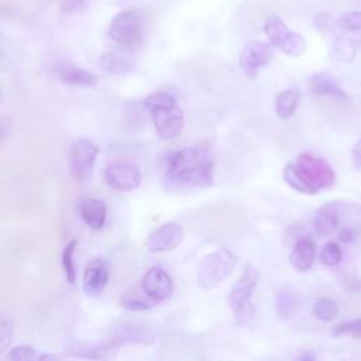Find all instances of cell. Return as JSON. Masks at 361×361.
<instances>
[{
    "label": "cell",
    "instance_id": "6da1fadb",
    "mask_svg": "<svg viewBox=\"0 0 361 361\" xmlns=\"http://www.w3.org/2000/svg\"><path fill=\"white\" fill-rule=\"evenodd\" d=\"M213 160L202 147H188L167 155L164 178L178 188H205L213 185Z\"/></svg>",
    "mask_w": 361,
    "mask_h": 361
},
{
    "label": "cell",
    "instance_id": "7a4b0ae2",
    "mask_svg": "<svg viewBox=\"0 0 361 361\" xmlns=\"http://www.w3.org/2000/svg\"><path fill=\"white\" fill-rule=\"evenodd\" d=\"M259 281V271L252 266H246L242 275H240V278L229 292L227 302L234 315V322L237 326L246 325L256 314L252 298L257 289Z\"/></svg>",
    "mask_w": 361,
    "mask_h": 361
},
{
    "label": "cell",
    "instance_id": "3957f363",
    "mask_svg": "<svg viewBox=\"0 0 361 361\" xmlns=\"http://www.w3.org/2000/svg\"><path fill=\"white\" fill-rule=\"evenodd\" d=\"M237 257L226 247H219L206 254L198 266V284L203 289H213L223 282L236 268Z\"/></svg>",
    "mask_w": 361,
    "mask_h": 361
},
{
    "label": "cell",
    "instance_id": "277c9868",
    "mask_svg": "<svg viewBox=\"0 0 361 361\" xmlns=\"http://www.w3.org/2000/svg\"><path fill=\"white\" fill-rule=\"evenodd\" d=\"M295 165L299 174L302 175L307 183L311 187H314L318 192L321 190H330L335 185V171L325 160L315 157L311 153H302L298 157Z\"/></svg>",
    "mask_w": 361,
    "mask_h": 361
},
{
    "label": "cell",
    "instance_id": "5b68a950",
    "mask_svg": "<svg viewBox=\"0 0 361 361\" xmlns=\"http://www.w3.org/2000/svg\"><path fill=\"white\" fill-rule=\"evenodd\" d=\"M99 155V148L88 139H78L74 141L70 150L68 162L70 169L75 179L85 180L92 175L96 160Z\"/></svg>",
    "mask_w": 361,
    "mask_h": 361
},
{
    "label": "cell",
    "instance_id": "8992f818",
    "mask_svg": "<svg viewBox=\"0 0 361 361\" xmlns=\"http://www.w3.org/2000/svg\"><path fill=\"white\" fill-rule=\"evenodd\" d=\"M106 184L118 192H130L141 185V172L139 168L130 164L114 162L105 168Z\"/></svg>",
    "mask_w": 361,
    "mask_h": 361
},
{
    "label": "cell",
    "instance_id": "52a82bcc",
    "mask_svg": "<svg viewBox=\"0 0 361 361\" xmlns=\"http://www.w3.org/2000/svg\"><path fill=\"white\" fill-rule=\"evenodd\" d=\"M272 58V47L270 43L254 40L250 41L245 49L240 54L238 66L242 71L250 78L254 79L261 68H264Z\"/></svg>",
    "mask_w": 361,
    "mask_h": 361
},
{
    "label": "cell",
    "instance_id": "ba28073f",
    "mask_svg": "<svg viewBox=\"0 0 361 361\" xmlns=\"http://www.w3.org/2000/svg\"><path fill=\"white\" fill-rule=\"evenodd\" d=\"M109 37L122 45H132L140 37V17L136 10L128 9L117 13L110 26Z\"/></svg>",
    "mask_w": 361,
    "mask_h": 361
},
{
    "label": "cell",
    "instance_id": "9c48e42d",
    "mask_svg": "<svg viewBox=\"0 0 361 361\" xmlns=\"http://www.w3.org/2000/svg\"><path fill=\"white\" fill-rule=\"evenodd\" d=\"M110 339L113 341H116L120 347L125 346V344L150 346L155 340V333L146 323L122 321V322H117L112 328Z\"/></svg>",
    "mask_w": 361,
    "mask_h": 361
},
{
    "label": "cell",
    "instance_id": "30bf717a",
    "mask_svg": "<svg viewBox=\"0 0 361 361\" xmlns=\"http://www.w3.org/2000/svg\"><path fill=\"white\" fill-rule=\"evenodd\" d=\"M153 122L161 139L172 140L183 133L185 117L183 109L174 105L171 107L153 112Z\"/></svg>",
    "mask_w": 361,
    "mask_h": 361
},
{
    "label": "cell",
    "instance_id": "8fae6325",
    "mask_svg": "<svg viewBox=\"0 0 361 361\" xmlns=\"http://www.w3.org/2000/svg\"><path fill=\"white\" fill-rule=\"evenodd\" d=\"M141 289L144 295L154 300V302H162L171 298L174 292V284L169 274L161 267H151L143 277Z\"/></svg>",
    "mask_w": 361,
    "mask_h": 361
},
{
    "label": "cell",
    "instance_id": "7c38bea8",
    "mask_svg": "<svg viewBox=\"0 0 361 361\" xmlns=\"http://www.w3.org/2000/svg\"><path fill=\"white\" fill-rule=\"evenodd\" d=\"M184 238V229L178 223L168 222L153 231L147 240V247L153 253H167L176 249Z\"/></svg>",
    "mask_w": 361,
    "mask_h": 361
},
{
    "label": "cell",
    "instance_id": "4fadbf2b",
    "mask_svg": "<svg viewBox=\"0 0 361 361\" xmlns=\"http://www.w3.org/2000/svg\"><path fill=\"white\" fill-rule=\"evenodd\" d=\"M120 346L112 339L107 341H77L68 346L67 353L77 358H91V360H105L113 358Z\"/></svg>",
    "mask_w": 361,
    "mask_h": 361
},
{
    "label": "cell",
    "instance_id": "5bb4252c",
    "mask_svg": "<svg viewBox=\"0 0 361 361\" xmlns=\"http://www.w3.org/2000/svg\"><path fill=\"white\" fill-rule=\"evenodd\" d=\"M109 282V267L102 259L91 260L84 271L82 289L88 296L100 295Z\"/></svg>",
    "mask_w": 361,
    "mask_h": 361
},
{
    "label": "cell",
    "instance_id": "9a60e30c",
    "mask_svg": "<svg viewBox=\"0 0 361 361\" xmlns=\"http://www.w3.org/2000/svg\"><path fill=\"white\" fill-rule=\"evenodd\" d=\"M136 55L130 51L114 49L103 54L99 59L100 68L112 75H123L136 67Z\"/></svg>",
    "mask_w": 361,
    "mask_h": 361
},
{
    "label": "cell",
    "instance_id": "2e32d148",
    "mask_svg": "<svg viewBox=\"0 0 361 361\" xmlns=\"http://www.w3.org/2000/svg\"><path fill=\"white\" fill-rule=\"evenodd\" d=\"M316 259V245L311 238H300L291 252L289 261L292 267L300 272L312 268Z\"/></svg>",
    "mask_w": 361,
    "mask_h": 361
},
{
    "label": "cell",
    "instance_id": "e0dca14e",
    "mask_svg": "<svg viewBox=\"0 0 361 361\" xmlns=\"http://www.w3.org/2000/svg\"><path fill=\"white\" fill-rule=\"evenodd\" d=\"M79 213L84 222L92 230H100L106 223L107 208L103 201L95 198H84L79 202Z\"/></svg>",
    "mask_w": 361,
    "mask_h": 361
},
{
    "label": "cell",
    "instance_id": "ac0fdd59",
    "mask_svg": "<svg viewBox=\"0 0 361 361\" xmlns=\"http://www.w3.org/2000/svg\"><path fill=\"white\" fill-rule=\"evenodd\" d=\"M56 75L64 84L68 85L93 86L98 84V78L92 72L68 61L56 66Z\"/></svg>",
    "mask_w": 361,
    "mask_h": 361
},
{
    "label": "cell",
    "instance_id": "d6986e66",
    "mask_svg": "<svg viewBox=\"0 0 361 361\" xmlns=\"http://www.w3.org/2000/svg\"><path fill=\"white\" fill-rule=\"evenodd\" d=\"M339 223H340L339 205L332 202V203L322 206L318 210L314 226H315V231L318 236L326 237V236H332L337 230Z\"/></svg>",
    "mask_w": 361,
    "mask_h": 361
},
{
    "label": "cell",
    "instance_id": "ffe728a7",
    "mask_svg": "<svg viewBox=\"0 0 361 361\" xmlns=\"http://www.w3.org/2000/svg\"><path fill=\"white\" fill-rule=\"evenodd\" d=\"M309 86H311V92L314 95L329 96V98H333L336 100H346L347 99V95L340 89V86L336 84V81L330 75H328L326 72L315 74L309 79Z\"/></svg>",
    "mask_w": 361,
    "mask_h": 361
},
{
    "label": "cell",
    "instance_id": "44dd1931",
    "mask_svg": "<svg viewBox=\"0 0 361 361\" xmlns=\"http://www.w3.org/2000/svg\"><path fill=\"white\" fill-rule=\"evenodd\" d=\"M300 93L298 91H284L275 99V112L277 116L282 120H286L293 116L299 106Z\"/></svg>",
    "mask_w": 361,
    "mask_h": 361
},
{
    "label": "cell",
    "instance_id": "7402d4cb",
    "mask_svg": "<svg viewBox=\"0 0 361 361\" xmlns=\"http://www.w3.org/2000/svg\"><path fill=\"white\" fill-rule=\"evenodd\" d=\"M284 179H285V183L292 190H295L296 192L305 194V195H316L318 194V191L314 187H311L305 180V178L299 174V171H298L295 164L285 165V168H284Z\"/></svg>",
    "mask_w": 361,
    "mask_h": 361
},
{
    "label": "cell",
    "instance_id": "603a6c76",
    "mask_svg": "<svg viewBox=\"0 0 361 361\" xmlns=\"http://www.w3.org/2000/svg\"><path fill=\"white\" fill-rule=\"evenodd\" d=\"M264 33L270 40V44L279 48L282 41L288 36L289 30L281 17L270 16L264 24Z\"/></svg>",
    "mask_w": 361,
    "mask_h": 361
},
{
    "label": "cell",
    "instance_id": "cb8c5ba5",
    "mask_svg": "<svg viewBox=\"0 0 361 361\" xmlns=\"http://www.w3.org/2000/svg\"><path fill=\"white\" fill-rule=\"evenodd\" d=\"M312 315L322 322H330L339 315V305L336 300L321 298L312 305Z\"/></svg>",
    "mask_w": 361,
    "mask_h": 361
},
{
    "label": "cell",
    "instance_id": "d4e9b609",
    "mask_svg": "<svg viewBox=\"0 0 361 361\" xmlns=\"http://www.w3.org/2000/svg\"><path fill=\"white\" fill-rule=\"evenodd\" d=\"M333 54L337 61L350 64L355 59L357 45L348 37H339L333 44Z\"/></svg>",
    "mask_w": 361,
    "mask_h": 361
},
{
    "label": "cell",
    "instance_id": "484cf974",
    "mask_svg": "<svg viewBox=\"0 0 361 361\" xmlns=\"http://www.w3.org/2000/svg\"><path fill=\"white\" fill-rule=\"evenodd\" d=\"M305 48H307V41L304 36H300L295 31H289L278 49H281L285 55L295 58L302 54Z\"/></svg>",
    "mask_w": 361,
    "mask_h": 361
},
{
    "label": "cell",
    "instance_id": "4316f807",
    "mask_svg": "<svg viewBox=\"0 0 361 361\" xmlns=\"http://www.w3.org/2000/svg\"><path fill=\"white\" fill-rule=\"evenodd\" d=\"M120 305L130 312H144L153 308V304L150 300L144 299L137 292H126L120 298Z\"/></svg>",
    "mask_w": 361,
    "mask_h": 361
},
{
    "label": "cell",
    "instance_id": "83f0119b",
    "mask_svg": "<svg viewBox=\"0 0 361 361\" xmlns=\"http://www.w3.org/2000/svg\"><path fill=\"white\" fill-rule=\"evenodd\" d=\"M78 242L74 238L66 246L63 252V268L66 278L70 284H74L77 281V268H75V261H74V254L77 252Z\"/></svg>",
    "mask_w": 361,
    "mask_h": 361
},
{
    "label": "cell",
    "instance_id": "f1b7e54d",
    "mask_svg": "<svg viewBox=\"0 0 361 361\" xmlns=\"http://www.w3.org/2000/svg\"><path fill=\"white\" fill-rule=\"evenodd\" d=\"M176 105L175 98L168 92H154L144 100V106L148 112H155L160 109H167Z\"/></svg>",
    "mask_w": 361,
    "mask_h": 361
},
{
    "label": "cell",
    "instance_id": "f546056e",
    "mask_svg": "<svg viewBox=\"0 0 361 361\" xmlns=\"http://www.w3.org/2000/svg\"><path fill=\"white\" fill-rule=\"evenodd\" d=\"M15 326L8 316H0V358L9 351V347L13 341Z\"/></svg>",
    "mask_w": 361,
    "mask_h": 361
},
{
    "label": "cell",
    "instance_id": "4dcf8cb0",
    "mask_svg": "<svg viewBox=\"0 0 361 361\" xmlns=\"http://www.w3.org/2000/svg\"><path fill=\"white\" fill-rule=\"evenodd\" d=\"M321 261L326 267H337L343 261V250L337 243H328L321 252Z\"/></svg>",
    "mask_w": 361,
    "mask_h": 361
},
{
    "label": "cell",
    "instance_id": "1f68e13d",
    "mask_svg": "<svg viewBox=\"0 0 361 361\" xmlns=\"http://www.w3.org/2000/svg\"><path fill=\"white\" fill-rule=\"evenodd\" d=\"M295 309V298L291 292L282 291L277 296L275 311L281 318H289Z\"/></svg>",
    "mask_w": 361,
    "mask_h": 361
},
{
    "label": "cell",
    "instance_id": "d6a6232c",
    "mask_svg": "<svg viewBox=\"0 0 361 361\" xmlns=\"http://www.w3.org/2000/svg\"><path fill=\"white\" fill-rule=\"evenodd\" d=\"M37 350L31 346H16L6 355H3L5 360H12V361H34L37 358Z\"/></svg>",
    "mask_w": 361,
    "mask_h": 361
},
{
    "label": "cell",
    "instance_id": "836d02e7",
    "mask_svg": "<svg viewBox=\"0 0 361 361\" xmlns=\"http://www.w3.org/2000/svg\"><path fill=\"white\" fill-rule=\"evenodd\" d=\"M332 333L336 337H339V336H350L353 339L361 340V319H355V321L340 323V325H337L333 329Z\"/></svg>",
    "mask_w": 361,
    "mask_h": 361
},
{
    "label": "cell",
    "instance_id": "e575fe53",
    "mask_svg": "<svg viewBox=\"0 0 361 361\" xmlns=\"http://www.w3.org/2000/svg\"><path fill=\"white\" fill-rule=\"evenodd\" d=\"M339 26L344 31H361V12H348L339 19Z\"/></svg>",
    "mask_w": 361,
    "mask_h": 361
},
{
    "label": "cell",
    "instance_id": "d590c367",
    "mask_svg": "<svg viewBox=\"0 0 361 361\" xmlns=\"http://www.w3.org/2000/svg\"><path fill=\"white\" fill-rule=\"evenodd\" d=\"M314 23H315L316 29L321 33H323V34L332 31V29H333V19H332V16L329 13H325V12L323 13H318L315 16V19H314Z\"/></svg>",
    "mask_w": 361,
    "mask_h": 361
},
{
    "label": "cell",
    "instance_id": "8d00e7d4",
    "mask_svg": "<svg viewBox=\"0 0 361 361\" xmlns=\"http://www.w3.org/2000/svg\"><path fill=\"white\" fill-rule=\"evenodd\" d=\"M86 2L88 0H63L61 12L64 15H75L85 8Z\"/></svg>",
    "mask_w": 361,
    "mask_h": 361
},
{
    "label": "cell",
    "instance_id": "74e56055",
    "mask_svg": "<svg viewBox=\"0 0 361 361\" xmlns=\"http://www.w3.org/2000/svg\"><path fill=\"white\" fill-rule=\"evenodd\" d=\"M12 118L9 116L0 114V146H2L10 136L12 132Z\"/></svg>",
    "mask_w": 361,
    "mask_h": 361
},
{
    "label": "cell",
    "instance_id": "f35d334b",
    "mask_svg": "<svg viewBox=\"0 0 361 361\" xmlns=\"http://www.w3.org/2000/svg\"><path fill=\"white\" fill-rule=\"evenodd\" d=\"M353 162L355 168L361 169V140H358L353 147Z\"/></svg>",
    "mask_w": 361,
    "mask_h": 361
},
{
    "label": "cell",
    "instance_id": "ab89813d",
    "mask_svg": "<svg viewBox=\"0 0 361 361\" xmlns=\"http://www.w3.org/2000/svg\"><path fill=\"white\" fill-rule=\"evenodd\" d=\"M339 238L341 240V242H344V243H351L353 240L355 238V234H354V231H353L351 229H346L344 231H341V233L339 234Z\"/></svg>",
    "mask_w": 361,
    "mask_h": 361
},
{
    "label": "cell",
    "instance_id": "60d3db41",
    "mask_svg": "<svg viewBox=\"0 0 361 361\" xmlns=\"http://www.w3.org/2000/svg\"><path fill=\"white\" fill-rule=\"evenodd\" d=\"M36 360H37V361H44V360H56V355H54V354H48V353H43V354H38Z\"/></svg>",
    "mask_w": 361,
    "mask_h": 361
},
{
    "label": "cell",
    "instance_id": "b9f144b4",
    "mask_svg": "<svg viewBox=\"0 0 361 361\" xmlns=\"http://www.w3.org/2000/svg\"><path fill=\"white\" fill-rule=\"evenodd\" d=\"M298 358H299V360H315L316 357H315V354H311V353H304V354L298 355Z\"/></svg>",
    "mask_w": 361,
    "mask_h": 361
}]
</instances>
